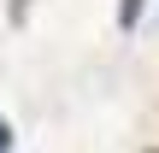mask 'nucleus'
Instances as JSON below:
<instances>
[{
  "mask_svg": "<svg viewBox=\"0 0 159 153\" xmlns=\"http://www.w3.org/2000/svg\"><path fill=\"white\" fill-rule=\"evenodd\" d=\"M136 18H142V0H124V6H118V24H124V29H136Z\"/></svg>",
  "mask_w": 159,
  "mask_h": 153,
  "instance_id": "nucleus-1",
  "label": "nucleus"
},
{
  "mask_svg": "<svg viewBox=\"0 0 159 153\" xmlns=\"http://www.w3.org/2000/svg\"><path fill=\"white\" fill-rule=\"evenodd\" d=\"M0 153H12V124L0 118Z\"/></svg>",
  "mask_w": 159,
  "mask_h": 153,
  "instance_id": "nucleus-2",
  "label": "nucleus"
}]
</instances>
